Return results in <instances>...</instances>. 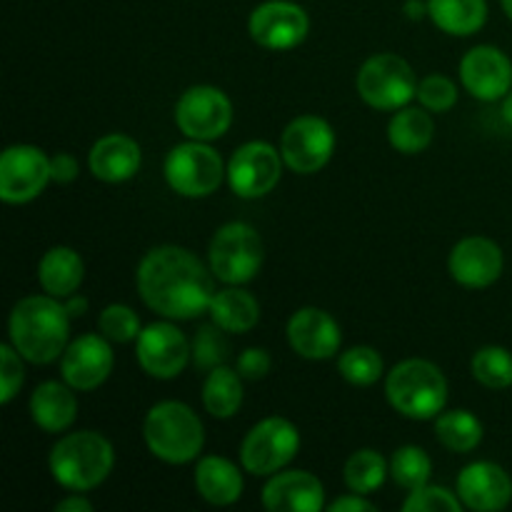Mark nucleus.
<instances>
[{"label":"nucleus","instance_id":"obj_8","mask_svg":"<svg viewBox=\"0 0 512 512\" xmlns=\"http://www.w3.org/2000/svg\"><path fill=\"white\" fill-rule=\"evenodd\" d=\"M418 75L413 65L395 53H378L365 60L355 78V88L363 103L375 110L405 108L418 95Z\"/></svg>","mask_w":512,"mask_h":512},{"label":"nucleus","instance_id":"obj_7","mask_svg":"<svg viewBox=\"0 0 512 512\" xmlns=\"http://www.w3.org/2000/svg\"><path fill=\"white\" fill-rule=\"evenodd\" d=\"M265 245L258 230L248 223H225L215 230L208 248V263L215 278L225 285H245L260 273Z\"/></svg>","mask_w":512,"mask_h":512},{"label":"nucleus","instance_id":"obj_35","mask_svg":"<svg viewBox=\"0 0 512 512\" xmlns=\"http://www.w3.org/2000/svg\"><path fill=\"white\" fill-rule=\"evenodd\" d=\"M190 348H193V365L200 373H210L230 358V343L225 338V330L215 323L200 325L195 338L190 340Z\"/></svg>","mask_w":512,"mask_h":512},{"label":"nucleus","instance_id":"obj_37","mask_svg":"<svg viewBox=\"0 0 512 512\" xmlns=\"http://www.w3.org/2000/svg\"><path fill=\"white\" fill-rule=\"evenodd\" d=\"M415 98L430 113H448L458 103V85L448 75L430 73L418 83V95Z\"/></svg>","mask_w":512,"mask_h":512},{"label":"nucleus","instance_id":"obj_41","mask_svg":"<svg viewBox=\"0 0 512 512\" xmlns=\"http://www.w3.org/2000/svg\"><path fill=\"white\" fill-rule=\"evenodd\" d=\"M78 173H80V165L75 155L58 153L50 158V175H53V183L68 185L78 178Z\"/></svg>","mask_w":512,"mask_h":512},{"label":"nucleus","instance_id":"obj_11","mask_svg":"<svg viewBox=\"0 0 512 512\" xmlns=\"http://www.w3.org/2000/svg\"><path fill=\"white\" fill-rule=\"evenodd\" d=\"M138 365L155 380H173L193 363V348L173 320H158L140 330L135 340Z\"/></svg>","mask_w":512,"mask_h":512},{"label":"nucleus","instance_id":"obj_29","mask_svg":"<svg viewBox=\"0 0 512 512\" xmlns=\"http://www.w3.org/2000/svg\"><path fill=\"white\" fill-rule=\"evenodd\" d=\"M203 405L213 418H233L243 405V375L228 365H218L205 373Z\"/></svg>","mask_w":512,"mask_h":512},{"label":"nucleus","instance_id":"obj_24","mask_svg":"<svg viewBox=\"0 0 512 512\" xmlns=\"http://www.w3.org/2000/svg\"><path fill=\"white\" fill-rule=\"evenodd\" d=\"M195 490L205 503L215 505V508H228V505L238 503L243 495V473L235 463L220 455H205L195 465Z\"/></svg>","mask_w":512,"mask_h":512},{"label":"nucleus","instance_id":"obj_36","mask_svg":"<svg viewBox=\"0 0 512 512\" xmlns=\"http://www.w3.org/2000/svg\"><path fill=\"white\" fill-rule=\"evenodd\" d=\"M98 330L110 343H133L140 335V318L130 305L113 303L100 313Z\"/></svg>","mask_w":512,"mask_h":512},{"label":"nucleus","instance_id":"obj_22","mask_svg":"<svg viewBox=\"0 0 512 512\" xmlns=\"http://www.w3.org/2000/svg\"><path fill=\"white\" fill-rule=\"evenodd\" d=\"M143 163L138 140L125 133H108L95 140L88 153V168L103 183H125L135 178Z\"/></svg>","mask_w":512,"mask_h":512},{"label":"nucleus","instance_id":"obj_12","mask_svg":"<svg viewBox=\"0 0 512 512\" xmlns=\"http://www.w3.org/2000/svg\"><path fill=\"white\" fill-rule=\"evenodd\" d=\"M280 153L293 173H320L335 153V130L320 115H298L280 135Z\"/></svg>","mask_w":512,"mask_h":512},{"label":"nucleus","instance_id":"obj_6","mask_svg":"<svg viewBox=\"0 0 512 512\" xmlns=\"http://www.w3.org/2000/svg\"><path fill=\"white\" fill-rule=\"evenodd\" d=\"M165 183L183 198H208L228 180V165L203 140H185L170 148L163 163Z\"/></svg>","mask_w":512,"mask_h":512},{"label":"nucleus","instance_id":"obj_44","mask_svg":"<svg viewBox=\"0 0 512 512\" xmlns=\"http://www.w3.org/2000/svg\"><path fill=\"white\" fill-rule=\"evenodd\" d=\"M88 298H83V295H70V298H65V310H68L70 318H80V315L88 313Z\"/></svg>","mask_w":512,"mask_h":512},{"label":"nucleus","instance_id":"obj_34","mask_svg":"<svg viewBox=\"0 0 512 512\" xmlns=\"http://www.w3.org/2000/svg\"><path fill=\"white\" fill-rule=\"evenodd\" d=\"M473 378L490 390L512 388V353L500 345H485L470 360Z\"/></svg>","mask_w":512,"mask_h":512},{"label":"nucleus","instance_id":"obj_39","mask_svg":"<svg viewBox=\"0 0 512 512\" xmlns=\"http://www.w3.org/2000/svg\"><path fill=\"white\" fill-rule=\"evenodd\" d=\"M23 360L25 358L15 350L13 343L0 345V403L3 405L13 403V398L20 393V388H23Z\"/></svg>","mask_w":512,"mask_h":512},{"label":"nucleus","instance_id":"obj_4","mask_svg":"<svg viewBox=\"0 0 512 512\" xmlns=\"http://www.w3.org/2000/svg\"><path fill=\"white\" fill-rule=\"evenodd\" d=\"M143 440L153 458L168 465H185L198 460L203 453L205 428L190 405L163 400L145 415Z\"/></svg>","mask_w":512,"mask_h":512},{"label":"nucleus","instance_id":"obj_3","mask_svg":"<svg viewBox=\"0 0 512 512\" xmlns=\"http://www.w3.org/2000/svg\"><path fill=\"white\" fill-rule=\"evenodd\" d=\"M115 465V450L105 435L95 430L68 433L53 445L48 458L55 483L73 493H88L108 480Z\"/></svg>","mask_w":512,"mask_h":512},{"label":"nucleus","instance_id":"obj_40","mask_svg":"<svg viewBox=\"0 0 512 512\" xmlns=\"http://www.w3.org/2000/svg\"><path fill=\"white\" fill-rule=\"evenodd\" d=\"M270 368H273V358L265 348H245L235 363V370L243 375V380H263Z\"/></svg>","mask_w":512,"mask_h":512},{"label":"nucleus","instance_id":"obj_10","mask_svg":"<svg viewBox=\"0 0 512 512\" xmlns=\"http://www.w3.org/2000/svg\"><path fill=\"white\" fill-rule=\"evenodd\" d=\"M175 125L190 140H218L233 125V103L215 85H193L175 103Z\"/></svg>","mask_w":512,"mask_h":512},{"label":"nucleus","instance_id":"obj_42","mask_svg":"<svg viewBox=\"0 0 512 512\" xmlns=\"http://www.w3.org/2000/svg\"><path fill=\"white\" fill-rule=\"evenodd\" d=\"M330 512H373L375 505L370 503L365 495H358V493H350V495H343V498L333 500V503L328 505Z\"/></svg>","mask_w":512,"mask_h":512},{"label":"nucleus","instance_id":"obj_13","mask_svg":"<svg viewBox=\"0 0 512 512\" xmlns=\"http://www.w3.org/2000/svg\"><path fill=\"white\" fill-rule=\"evenodd\" d=\"M283 153L265 140L240 145L228 160V185L238 198L255 200L273 193L283 175Z\"/></svg>","mask_w":512,"mask_h":512},{"label":"nucleus","instance_id":"obj_26","mask_svg":"<svg viewBox=\"0 0 512 512\" xmlns=\"http://www.w3.org/2000/svg\"><path fill=\"white\" fill-rule=\"evenodd\" d=\"M210 320L225 330V333H250L260 320V305L248 290L240 285H228L215 290L210 300Z\"/></svg>","mask_w":512,"mask_h":512},{"label":"nucleus","instance_id":"obj_21","mask_svg":"<svg viewBox=\"0 0 512 512\" xmlns=\"http://www.w3.org/2000/svg\"><path fill=\"white\" fill-rule=\"evenodd\" d=\"M263 505L270 512H318L325 508V488L308 470H280L265 483Z\"/></svg>","mask_w":512,"mask_h":512},{"label":"nucleus","instance_id":"obj_32","mask_svg":"<svg viewBox=\"0 0 512 512\" xmlns=\"http://www.w3.org/2000/svg\"><path fill=\"white\" fill-rule=\"evenodd\" d=\"M430 475H433V460L418 445H403L390 458V478L408 493L428 485Z\"/></svg>","mask_w":512,"mask_h":512},{"label":"nucleus","instance_id":"obj_25","mask_svg":"<svg viewBox=\"0 0 512 512\" xmlns=\"http://www.w3.org/2000/svg\"><path fill=\"white\" fill-rule=\"evenodd\" d=\"M85 263L80 253H75L68 245H55L45 250L38 263V283L48 295L65 300L83 285Z\"/></svg>","mask_w":512,"mask_h":512},{"label":"nucleus","instance_id":"obj_27","mask_svg":"<svg viewBox=\"0 0 512 512\" xmlns=\"http://www.w3.org/2000/svg\"><path fill=\"white\" fill-rule=\"evenodd\" d=\"M428 15L443 33L468 38L488 23V0H428Z\"/></svg>","mask_w":512,"mask_h":512},{"label":"nucleus","instance_id":"obj_30","mask_svg":"<svg viewBox=\"0 0 512 512\" xmlns=\"http://www.w3.org/2000/svg\"><path fill=\"white\" fill-rule=\"evenodd\" d=\"M485 428L470 410H443L435 418V438L450 453H473L483 443Z\"/></svg>","mask_w":512,"mask_h":512},{"label":"nucleus","instance_id":"obj_23","mask_svg":"<svg viewBox=\"0 0 512 512\" xmlns=\"http://www.w3.org/2000/svg\"><path fill=\"white\" fill-rule=\"evenodd\" d=\"M30 418L45 433H65L78 418L75 388L60 380H45L30 395Z\"/></svg>","mask_w":512,"mask_h":512},{"label":"nucleus","instance_id":"obj_9","mask_svg":"<svg viewBox=\"0 0 512 512\" xmlns=\"http://www.w3.org/2000/svg\"><path fill=\"white\" fill-rule=\"evenodd\" d=\"M300 450V433L288 418H265L245 433L240 443V463L245 473L255 478H270L280 473Z\"/></svg>","mask_w":512,"mask_h":512},{"label":"nucleus","instance_id":"obj_16","mask_svg":"<svg viewBox=\"0 0 512 512\" xmlns=\"http://www.w3.org/2000/svg\"><path fill=\"white\" fill-rule=\"evenodd\" d=\"M113 365L115 355L110 348V340L100 333H88L70 340L63 358H60V375L70 388L90 393L110 378Z\"/></svg>","mask_w":512,"mask_h":512},{"label":"nucleus","instance_id":"obj_1","mask_svg":"<svg viewBox=\"0 0 512 512\" xmlns=\"http://www.w3.org/2000/svg\"><path fill=\"white\" fill-rule=\"evenodd\" d=\"M213 278V270L188 248L158 245L140 260L135 285L140 300L160 318L195 320L208 313L215 295Z\"/></svg>","mask_w":512,"mask_h":512},{"label":"nucleus","instance_id":"obj_46","mask_svg":"<svg viewBox=\"0 0 512 512\" xmlns=\"http://www.w3.org/2000/svg\"><path fill=\"white\" fill-rule=\"evenodd\" d=\"M500 3H503V10H505V15H508V18L512 20V0H500Z\"/></svg>","mask_w":512,"mask_h":512},{"label":"nucleus","instance_id":"obj_15","mask_svg":"<svg viewBox=\"0 0 512 512\" xmlns=\"http://www.w3.org/2000/svg\"><path fill=\"white\" fill-rule=\"evenodd\" d=\"M248 33L260 48L283 53L308 38L310 18L303 5L293 0H265L250 13Z\"/></svg>","mask_w":512,"mask_h":512},{"label":"nucleus","instance_id":"obj_43","mask_svg":"<svg viewBox=\"0 0 512 512\" xmlns=\"http://www.w3.org/2000/svg\"><path fill=\"white\" fill-rule=\"evenodd\" d=\"M90 510H93V503H90L83 493H73L70 498L60 500V503L55 505V512H90Z\"/></svg>","mask_w":512,"mask_h":512},{"label":"nucleus","instance_id":"obj_33","mask_svg":"<svg viewBox=\"0 0 512 512\" xmlns=\"http://www.w3.org/2000/svg\"><path fill=\"white\" fill-rule=\"evenodd\" d=\"M338 373L355 388H370L385 375L383 355L370 345H355L338 358Z\"/></svg>","mask_w":512,"mask_h":512},{"label":"nucleus","instance_id":"obj_18","mask_svg":"<svg viewBox=\"0 0 512 512\" xmlns=\"http://www.w3.org/2000/svg\"><path fill=\"white\" fill-rule=\"evenodd\" d=\"M460 80L483 103L503 100L512 90V60L495 45H475L460 60Z\"/></svg>","mask_w":512,"mask_h":512},{"label":"nucleus","instance_id":"obj_14","mask_svg":"<svg viewBox=\"0 0 512 512\" xmlns=\"http://www.w3.org/2000/svg\"><path fill=\"white\" fill-rule=\"evenodd\" d=\"M48 183L50 158L35 145H10L0 155V200L8 205H25L38 198Z\"/></svg>","mask_w":512,"mask_h":512},{"label":"nucleus","instance_id":"obj_31","mask_svg":"<svg viewBox=\"0 0 512 512\" xmlns=\"http://www.w3.org/2000/svg\"><path fill=\"white\" fill-rule=\"evenodd\" d=\"M390 475V463L373 448L355 450L343 468V480L350 493L373 495L375 490L383 488Z\"/></svg>","mask_w":512,"mask_h":512},{"label":"nucleus","instance_id":"obj_5","mask_svg":"<svg viewBox=\"0 0 512 512\" xmlns=\"http://www.w3.org/2000/svg\"><path fill=\"white\" fill-rule=\"evenodd\" d=\"M385 398L403 418L435 420L448 403V380L430 360L408 358L385 375Z\"/></svg>","mask_w":512,"mask_h":512},{"label":"nucleus","instance_id":"obj_38","mask_svg":"<svg viewBox=\"0 0 512 512\" xmlns=\"http://www.w3.org/2000/svg\"><path fill=\"white\" fill-rule=\"evenodd\" d=\"M460 508H463V500L458 498V493L430 483L418 490H410L403 503L405 512H458Z\"/></svg>","mask_w":512,"mask_h":512},{"label":"nucleus","instance_id":"obj_28","mask_svg":"<svg viewBox=\"0 0 512 512\" xmlns=\"http://www.w3.org/2000/svg\"><path fill=\"white\" fill-rule=\"evenodd\" d=\"M435 138V120L430 118V110L420 108H400L388 123V140L398 153L418 155L430 148Z\"/></svg>","mask_w":512,"mask_h":512},{"label":"nucleus","instance_id":"obj_2","mask_svg":"<svg viewBox=\"0 0 512 512\" xmlns=\"http://www.w3.org/2000/svg\"><path fill=\"white\" fill-rule=\"evenodd\" d=\"M70 320L65 303L55 295H28L10 310V343L28 363L50 365L68 348Z\"/></svg>","mask_w":512,"mask_h":512},{"label":"nucleus","instance_id":"obj_45","mask_svg":"<svg viewBox=\"0 0 512 512\" xmlns=\"http://www.w3.org/2000/svg\"><path fill=\"white\" fill-rule=\"evenodd\" d=\"M500 113H503V120L512 128V90L503 98V110Z\"/></svg>","mask_w":512,"mask_h":512},{"label":"nucleus","instance_id":"obj_20","mask_svg":"<svg viewBox=\"0 0 512 512\" xmlns=\"http://www.w3.org/2000/svg\"><path fill=\"white\" fill-rule=\"evenodd\" d=\"M288 343L300 358L305 360H330L338 355L343 343V330L338 320L328 313L308 305L290 315L288 320Z\"/></svg>","mask_w":512,"mask_h":512},{"label":"nucleus","instance_id":"obj_19","mask_svg":"<svg viewBox=\"0 0 512 512\" xmlns=\"http://www.w3.org/2000/svg\"><path fill=\"white\" fill-rule=\"evenodd\" d=\"M455 493L463 500V508L473 512H498L512 503V478L503 465L478 460L460 470Z\"/></svg>","mask_w":512,"mask_h":512},{"label":"nucleus","instance_id":"obj_17","mask_svg":"<svg viewBox=\"0 0 512 512\" xmlns=\"http://www.w3.org/2000/svg\"><path fill=\"white\" fill-rule=\"evenodd\" d=\"M505 268V255L495 240L485 235H470L453 245L448 258V270L453 280L463 288L483 290L500 280Z\"/></svg>","mask_w":512,"mask_h":512}]
</instances>
